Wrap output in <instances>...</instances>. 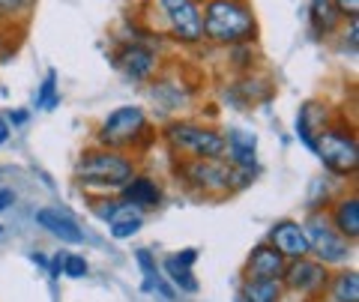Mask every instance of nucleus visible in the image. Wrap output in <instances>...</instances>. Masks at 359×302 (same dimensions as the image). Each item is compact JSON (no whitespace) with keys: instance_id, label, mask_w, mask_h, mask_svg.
Returning <instances> with one entry per match:
<instances>
[{"instance_id":"obj_32","label":"nucleus","mask_w":359,"mask_h":302,"mask_svg":"<svg viewBox=\"0 0 359 302\" xmlns=\"http://www.w3.org/2000/svg\"><path fill=\"white\" fill-rule=\"evenodd\" d=\"M48 273H51V278H57L63 273V257L60 254H54L51 261H48Z\"/></svg>"},{"instance_id":"obj_4","label":"nucleus","mask_w":359,"mask_h":302,"mask_svg":"<svg viewBox=\"0 0 359 302\" xmlns=\"http://www.w3.org/2000/svg\"><path fill=\"white\" fill-rule=\"evenodd\" d=\"M150 120H147V111L138 108V105H123L117 111L99 123L96 129V144L99 147H108V150H120L126 153L138 144H150Z\"/></svg>"},{"instance_id":"obj_17","label":"nucleus","mask_w":359,"mask_h":302,"mask_svg":"<svg viewBox=\"0 0 359 302\" xmlns=\"http://www.w3.org/2000/svg\"><path fill=\"white\" fill-rule=\"evenodd\" d=\"M224 156H231V165L257 171V138L245 129H228L224 132Z\"/></svg>"},{"instance_id":"obj_21","label":"nucleus","mask_w":359,"mask_h":302,"mask_svg":"<svg viewBox=\"0 0 359 302\" xmlns=\"http://www.w3.org/2000/svg\"><path fill=\"white\" fill-rule=\"evenodd\" d=\"M309 21L318 36H332L344 18L339 15L332 0H309Z\"/></svg>"},{"instance_id":"obj_27","label":"nucleus","mask_w":359,"mask_h":302,"mask_svg":"<svg viewBox=\"0 0 359 302\" xmlns=\"http://www.w3.org/2000/svg\"><path fill=\"white\" fill-rule=\"evenodd\" d=\"M90 273V266L81 254H63V275L66 278H84Z\"/></svg>"},{"instance_id":"obj_9","label":"nucleus","mask_w":359,"mask_h":302,"mask_svg":"<svg viewBox=\"0 0 359 302\" xmlns=\"http://www.w3.org/2000/svg\"><path fill=\"white\" fill-rule=\"evenodd\" d=\"M330 284V266L311 257H297V261L285 263L282 273V287H287L290 294H299L306 299H318L323 296V290Z\"/></svg>"},{"instance_id":"obj_8","label":"nucleus","mask_w":359,"mask_h":302,"mask_svg":"<svg viewBox=\"0 0 359 302\" xmlns=\"http://www.w3.org/2000/svg\"><path fill=\"white\" fill-rule=\"evenodd\" d=\"M156 9L168 21V30L180 46H198L204 39V25H201V4L198 0H153Z\"/></svg>"},{"instance_id":"obj_34","label":"nucleus","mask_w":359,"mask_h":302,"mask_svg":"<svg viewBox=\"0 0 359 302\" xmlns=\"http://www.w3.org/2000/svg\"><path fill=\"white\" fill-rule=\"evenodd\" d=\"M30 261H33V263H36V266H42V270H48V257H45V254H39V252H33V254H30Z\"/></svg>"},{"instance_id":"obj_6","label":"nucleus","mask_w":359,"mask_h":302,"mask_svg":"<svg viewBox=\"0 0 359 302\" xmlns=\"http://www.w3.org/2000/svg\"><path fill=\"white\" fill-rule=\"evenodd\" d=\"M311 153H318L323 167L335 177H353L359 167V144H356L353 129H347V126H332L330 123V126L314 138Z\"/></svg>"},{"instance_id":"obj_18","label":"nucleus","mask_w":359,"mask_h":302,"mask_svg":"<svg viewBox=\"0 0 359 302\" xmlns=\"http://www.w3.org/2000/svg\"><path fill=\"white\" fill-rule=\"evenodd\" d=\"M332 228L339 231L344 240H351V242L359 240V198H356V192L335 200V207H332Z\"/></svg>"},{"instance_id":"obj_13","label":"nucleus","mask_w":359,"mask_h":302,"mask_svg":"<svg viewBox=\"0 0 359 302\" xmlns=\"http://www.w3.org/2000/svg\"><path fill=\"white\" fill-rule=\"evenodd\" d=\"M36 221L51 233V237H57V240L66 242V245H81V242H84L81 225H78V221L69 216V212H63V210H57V207L39 210V212H36Z\"/></svg>"},{"instance_id":"obj_1","label":"nucleus","mask_w":359,"mask_h":302,"mask_svg":"<svg viewBox=\"0 0 359 302\" xmlns=\"http://www.w3.org/2000/svg\"><path fill=\"white\" fill-rule=\"evenodd\" d=\"M201 25L212 46H252L257 39V18L249 0H207L201 6Z\"/></svg>"},{"instance_id":"obj_3","label":"nucleus","mask_w":359,"mask_h":302,"mask_svg":"<svg viewBox=\"0 0 359 302\" xmlns=\"http://www.w3.org/2000/svg\"><path fill=\"white\" fill-rule=\"evenodd\" d=\"M177 174L195 195L204 198H224L255 180V167H237L224 156L222 159H186L177 167Z\"/></svg>"},{"instance_id":"obj_14","label":"nucleus","mask_w":359,"mask_h":302,"mask_svg":"<svg viewBox=\"0 0 359 302\" xmlns=\"http://www.w3.org/2000/svg\"><path fill=\"white\" fill-rule=\"evenodd\" d=\"M330 108L311 99V102H302V108L297 111V138L306 144L309 150H314V138L320 135L323 129L330 126Z\"/></svg>"},{"instance_id":"obj_24","label":"nucleus","mask_w":359,"mask_h":302,"mask_svg":"<svg viewBox=\"0 0 359 302\" xmlns=\"http://www.w3.org/2000/svg\"><path fill=\"white\" fill-rule=\"evenodd\" d=\"M60 105V87H57V72H45L39 90H36V108L39 111H54Z\"/></svg>"},{"instance_id":"obj_20","label":"nucleus","mask_w":359,"mask_h":302,"mask_svg":"<svg viewBox=\"0 0 359 302\" xmlns=\"http://www.w3.org/2000/svg\"><path fill=\"white\" fill-rule=\"evenodd\" d=\"M282 278H255L249 275L243 282L240 302H282Z\"/></svg>"},{"instance_id":"obj_36","label":"nucleus","mask_w":359,"mask_h":302,"mask_svg":"<svg viewBox=\"0 0 359 302\" xmlns=\"http://www.w3.org/2000/svg\"><path fill=\"white\" fill-rule=\"evenodd\" d=\"M0 233H4V228H0Z\"/></svg>"},{"instance_id":"obj_10","label":"nucleus","mask_w":359,"mask_h":302,"mask_svg":"<svg viewBox=\"0 0 359 302\" xmlns=\"http://www.w3.org/2000/svg\"><path fill=\"white\" fill-rule=\"evenodd\" d=\"M159 63L162 60H159V54H156V48L144 46V42H126L114 57V66L135 84L150 81L153 75H159Z\"/></svg>"},{"instance_id":"obj_11","label":"nucleus","mask_w":359,"mask_h":302,"mask_svg":"<svg viewBox=\"0 0 359 302\" xmlns=\"http://www.w3.org/2000/svg\"><path fill=\"white\" fill-rule=\"evenodd\" d=\"M269 242L285 254V261H297V257L309 254V240H306V231H302V221H294V219L276 221L269 228Z\"/></svg>"},{"instance_id":"obj_29","label":"nucleus","mask_w":359,"mask_h":302,"mask_svg":"<svg viewBox=\"0 0 359 302\" xmlns=\"http://www.w3.org/2000/svg\"><path fill=\"white\" fill-rule=\"evenodd\" d=\"M332 4H335V9H339V15L347 18V21L359 15V0H332Z\"/></svg>"},{"instance_id":"obj_28","label":"nucleus","mask_w":359,"mask_h":302,"mask_svg":"<svg viewBox=\"0 0 359 302\" xmlns=\"http://www.w3.org/2000/svg\"><path fill=\"white\" fill-rule=\"evenodd\" d=\"M4 117H6V123L13 129H21V126H27V123H30V111L27 108H13V111H6Z\"/></svg>"},{"instance_id":"obj_31","label":"nucleus","mask_w":359,"mask_h":302,"mask_svg":"<svg viewBox=\"0 0 359 302\" xmlns=\"http://www.w3.org/2000/svg\"><path fill=\"white\" fill-rule=\"evenodd\" d=\"M13 204H15V192H13V188H0V212L9 210Z\"/></svg>"},{"instance_id":"obj_7","label":"nucleus","mask_w":359,"mask_h":302,"mask_svg":"<svg viewBox=\"0 0 359 302\" xmlns=\"http://www.w3.org/2000/svg\"><path fill=\"white\" fill-rule=\"evenodd\" d=\"M309 240V254H314V261L327 263V266H344L353 257V242L344 240L339 231L332 228V221L327 216H320V210H314L309 221L302 225Z\"/></svg>"},{"instance_id":"obj_19","label":"nucleus","mask_w":359,"mask_h":302,"mask_svg":"<svg viewBox=\"0 0 359 302\" xmlns=\"http://www.w3.org/2000/svg\"><path fill=\"white\" fill-rule=\"evenodd\" d=\"M144 228V212L138 207H132L126 204V200L120 198V210L114 212V219L108 221V233H111V240H129L135 237Z\"/></svg>"},{"instance_id":"obj_5","label":"nucleus","mask_w":359,"mask_h":302,"mask_svg":"<svg viewBox=\"0 0 359 302\" xmlns=\"http://www.w3.org/2000/svg\"><path fill=\"white\" fill-rule=\"evenodd\" d=\"M165 141L171 150L189 159H222L224 156V132L192 120H174L165 126Z\"/></svg>"},{"instance_id":"obj_26","label":"nucleus","mask_w":359,"mask_h":302,"mask_svg":"<svg viewBox=\"0 0 359 302\" xmlns=\"http://www.w3.org/2000/svg\"><path fill=\"white\" fill-rule=\"evenodd\" d=\"M33 0H0V27H9L30 9Z\"/></svg>"},{"instance_id":"obj_22","label":"nucleus","mask_w":359,"mask_h":302,"mask_svg":"<svg viewBox=\"0 0 359 302\" xmlns=\"http://www.w3.org/2000/svg\"><path fill=\"white\" fill-rule=\"evenodd\" d=\"M162 273L168 275V282H171V284L180 290V294H198V290H201L198 278H195V273H192V266H183L174 254L162 261Z\"/></svg>"},{"instance_id":"obj_2","label":"nucleus","mask_w":359,"mask_h":302,"mask_svg":"<svg viewBox=\"0 0 359 302\" xmlns=\"http://www.w3.org/2000/svg\"><path fill=\"white\" fill-rule=\"evenodd\" d=\"M135 174H138L135 159H129V156L120 150H108V147L84 150L81 159L75 162L78 186H81L87 195H99V198L120 192Z\"/></svg>"},{"instance_id":"obj_16","label":"nucleus","mask_w":359,"mask_h":302,"mask_svg":"<svg viewBox=\"0 0 359 302\" xmlns=\"http://www.w3.org/2000/svg\"><path fill=\"white\" fill-rule=\"evenodd\" d=\"M120 195L126 204L132 207H138L141 212H147V210H156L162 204V186L153 180V177H144V174H135L132 180L120 188Z\"/></svg>"},{"instance_id":"obj_33","label":"nucleus","mask_w":359,"mask_h":302,"mask_svg":"<svg viewBox=\"0 0 359 302\" xmlns=\"http://www.w3.org/2000/svg\"><path fill=\"white\" fill-rule=\"evenodd\" d=\"M9 135H13V126L6 123V117H0V147L9 141Z\"/></svg>"},{"instance_id":"obj_35","label":"nucleus","mask_w":359,"mask_h":302,"mask_svg":"<svg viewBox=\"0 0 359 302\" xmlns=\"http://www.w3.org/2000/svg\"><path fill=\"white\" fill-rule=\"evenodd\" d=\"M0 46H4V39H0Z\"/></svg>"},{"instance_id":"obj_15","label":"nucleus","mask_w":359,"mask_h":302,"mask_svg":"<svg viewBox=\"0 0 359 302\" xmlns=\"http://www.w3.org/2000/svg\"><path fill=\"white\" fill-rule=\"evenodd\" d=\"M285 263H287L285 254L273 242H261V245H255L249 261H245V273L255 278H282Z\"/></svg>"},{"instance_id":"obj_25","label":"nucleus","mask_w":359,"mask_h":302,"mask_svg":"<svg viewBox=\"0 0 359 302\" xmlns=\"http://www.w3.org/2000/svg\"><path fill=\"white\" fill-rule=\"evenodd\" d=\"M135 261H138L141 273H144L141 290H144V294H153V290H156V282H159V278H162V273H159V263H156V257L150 254V249H138V252H135Z\"/></svg>"},{"instance_id":"obj_30","label":"nucleus","mask_w":359,"mask_h":302,"mask_svg":"<svg viewBox=\"0 0 359 302\" xmlns=\"http://www.w3.org/2000/svg\"><path fill=\"white\" fill-rule=\"evenodd\" d=\"M174 257H177V261L183 263V266H195V261H198V249H183V252H177Z\"/></svg>"},{"instance_id":"obj_12","label":"nucleus","mask_w":359,"mask_h":302,"mask_svg":"<svg viewBox=\"0 0 359 302\" xmlns=\"http://www.w3.org/2000/svg\"><path fill=\"white\" fill-rule=\"evenodd\" d=\"M147 93L153 99V105L159 108V114H174V111L186 108L189 102H192V87H186L183 81H180V84L171 81V75L156 78Z\"/></svg>"},{"instance_id":"obj_23","label":"nucleus","mask_w":359,"mask_h":302,"mask_svg":"<svg viewBox=\"0 0 359 302\" xmlns=\"http://www.w3.org/2000/svg\"><path fill=\"white\" fill-rule=\"evenodd\" d=\"M323 294H330V302H359V275L356 270H344L335 278H330V284Z\"/></svg>"}]
</instances>
